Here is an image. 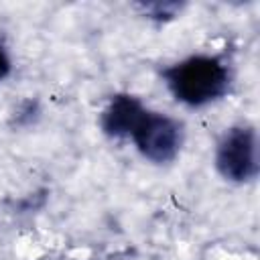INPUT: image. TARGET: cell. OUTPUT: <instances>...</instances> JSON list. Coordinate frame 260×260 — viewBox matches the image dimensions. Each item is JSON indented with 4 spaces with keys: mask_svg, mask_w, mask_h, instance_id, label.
I'll return each mask as SVG.
<instances>
[{
    "mask_svg": "<svg viewBox=\"0 0 260 260\" xmlns=\"http://www.w3.org/2000/svg\"><path fill=\"white\" fill-rule=\"evenodd\" d=\"M173 98L189 108L221 100L232 85V69L219 55H191L162 71Z\"/></svg>",
    "mask_w": 260,
    "mask_h": 260,
    "instance_id": "cell-1",
    "label": "cell"
},
{
    "mask_svg": "<svg viewBox=\"0 0 260 260\" xmlns=\"http://www.w3.org/2000/svg\"><path fill=\"white\" fill-rule=\"evenodd\" d=\"M128 138H132L136 150L146 160L154 165H167L179 156L185 130L179 120L146 108Z\"/></svg>",
    "mask_w": 260,
    "mask_h": 260,
    "instance_id": "cell-2",
    "label": "cell"
},
{
    "mask_svg": "<svg viewBox=\"0 0 260 260\" xmlns=\"http://www.w3.org/2000/svg\"><path fill=\"white\" fill-rule=\"evenodd\" d=\"M215 169L230 183H250L258 177V138L250 124L228 128L215 146Z\"/></svg>",
    "mask_w": 260,
    "mask_h": 260,
    "instance_id": "cell-3",
    "label": "cell"
},
{
    "mask_svg": "<svg viewBox=\"0 0 260 260\" xmlns=\"http://www.w3.org/2000/svg\"><path fill=\"white\" fill-rule=\"evenodd\" d=\"M146 106L132 93H116L100 116V128L110 138H128Z\"/></svg>",
    "mask_w": 260,
    "mask_h": 260,
    "instance_id": "cell-4",
    "label": "cell"
},
{
    "mask_svg": "<svg viewBox=\"0 0 260 260\" xmlns=\"http://www.w3.org/2000/svg\"><path fill=\"white\" fill-rule=\"evenodd\" d=\"M136 8L140 10L142 16H146L154 22H169L181 14L185 4L175 2V0H162V2L154 0V2H140V4H136Z\"/></svg>",
    "mask_w": 260,
    "mask_h": 260,
    "instance_id": "cell-5",
    "label": "cell"
},
{
    "mask_svg": "<svg viewBox=\"0 0 260 260\" xmlns=\"http://www.w3.org/2000/svg\"><path fill=\"white\" fill-rule=\"evenodd\" d=\"M10 71H12V61H10V55L4 47V43L0 41V81L6 79L10 75Z\"/></svg>",
    "mask_w": 260,
    "mask_h": 260,
    "instance_id": "cell-6",
    "label": "cell"
}]
</instances>
